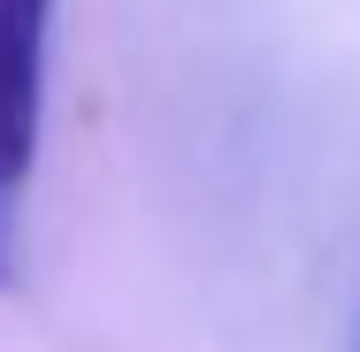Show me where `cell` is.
<instances>
[{"instance_id": "cell-1", "label": "cell", "mask_w": 360, "mask_h": 352, "mask_svg": "<svg viewBox=\"0 0 360 352\" xmlns=\"http://www.w3.org/2000/svg\"><path fill=\"white\" fill-rule=\"evenodd\" d=\"M46 31L54 0H0V283L15 276L23 253V192L46 123Z\"/></svg>"}]
</instances>
